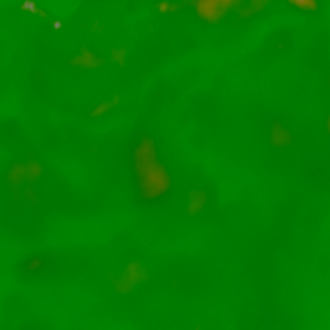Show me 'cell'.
<instances>
[{
  "instance_id": "obj_1",
  "label": "cell",
  "mask_w": 330,
  "mask_h": 330,
  "mask_svg": "<svg viewBox=\"0 0 330 330\" xmlns=\"http://www.w3.org/2000/svg\"><path fill=\"white\" fill-rule=\"evenodd\" d=\"M20 8H21V11L29 12V13L42 14V11H40V8L34 0H22V3L20 4Z\"/></svg>"
}]
</instances>
